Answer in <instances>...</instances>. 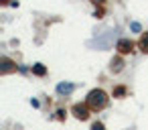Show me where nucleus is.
Segmentation results:
<instances>
[{
    "label": "nucleus",
    "mask_w": 148,
    "mask_h": 130,
    "mask_svg": "<svg viewBox=\"0 0 148 130\" xmlns=\"http://www.w3.org/2000/svg\"><path fill=\"white\" fill-rule=\"evenodd\" d=\"M108 104V96L103 89H91L87 94V106H91L93 110H99Z\"/></svg>",
    "instance_id": "1"
},
{
    "label": "nucleus",
    "mask_w": 148,
    "mask_h": 130,
    "mask_svg": "<svg viewBox=\"0 0 148 130\" xmlns=\"http://www.w3.org/2000/svg\"><path fill=\"white\" fill-rule=\"evenodd\" d=\"M57 91L59 94H71L73 91V83H59L57 85Z\"/></svg>",
    "instance_id": "4"
},
{
    "label": "nucleus",
    "mask_w": 148,
    "mask_h": 130,
    "mask_svg": "<svg viewBox=\"0 0 148 130\" xmlns=\"http://www.w3.org/2000/svg\"><path fill=\"white\" fill-rule=\"evenodd\" d=\"M124 94H126V89H124V87H118V89L114 91V96H124Z\"/></svg>",
    "instance_id": "9"
},
{
    "label": "nucleus",
    "mask_w": 148,
    "mask_h": 130,
    "mask_svg": "<svg viewBox=\"0 0 148 130\" xmlns=\"http://www.w3.org/2000/svg\"><path fill=\"white\" fill-rule=\"evenodd\" d=\"M91 130H103V124H101V122H95V124L91 126Z\"/></svg>",
    "instance_id": "8"
},
{
    "label": "nucleus",
    "mask_w": 148,
    "mask_h": 130,
    "mask_svg": "<svg viewBox=\"0 0 148 130\" xmlns=\"http://www.w3.org/2000/svg\"><path fill=\"white\" fill-rule=\"evenodd\" d=\"M73 112H75V116H77L79 120H85V118L89 116V112H87V108H85V106H75V108H73Z\"/></svg>",
    "instance_id": "3"
},
{
    "label": "nucleus",
    "mask_w": 148,
    "mask_h": 130,
    "mask_svg": "<svg viewBox=\"0 0 148 130\" xmlns=\"http://www.w3.org/2000/svg\"><path fill=\"white\" fill-rule=\"evenodd\" d=\"M140 47H142V51H144V53H148V33L140 39Z\"/></svg>",
    "instance_id": "6"
},
{
    "label": "nucleus",
    "mask_w": 148,
    "mask_h": 130,
    "mask_svg": "<svg viewBox=\"0 0 148 130\" xmlns=\"http://www.w3.org/2000/svg\"><path fill=\"white\" fill-rule=\"evenodd\" d=\"M33 73H35V75H45V73H47V69H45L41 63H37V65H33Z\"/></svg>",
    "instance_id": "5"
},
{
    "label": "nucleus",
    "mask_w": 148,
    "mask_h": 130,
    "mask_svg": "<svg viewBox=\"0 0 148 130\" xmlns=\"http://www.w3.org/2000/svg\"><path fill=\"white\" fill-rule=\"evenodd\" d=\"M122 65H124V63H122V59H114V61H112V71H120V69H122Z\"/></svg>",
    "instance_id": "7"
},
{
    "label": "nucleus",
    "mask_w": 148,
    "mask_h": 130,
    "mask_svg": "<svg viewBox=\"0 0 148 130\" xmlns=\"http://www.w3.org/2000/svg\"><path fill=\"white\" fill-rule=\"evenodd\" d=\"M134 49V45H132V41H128V39H120L118 41V51L122 53V55H126V53H130Z\"/></svg>",
    "instance_id": "2"
},
{
    "label": "nucleus",
    "mask_w": 148,
    "mask_h": 130,
    "mask_svg": "<svg viewBox=\"0 0 148 130\" xmlns=\"http://www.w3.org/2000/svg\"><path fill=\"white\" fill-rule=\"evenodd\" d=\"M132 31H136V33H138V31H140V25H138V23H132Z\"/></svg>",
    "instance_id": "10"
},
{
    "label": "nucleus",
    "mask_w": 148,
    "mask_h": 130,
    "mask_svg": "<svg viewBox=\"0 0 148 130\" xmlns=\"http://www.w3.org/2000/svg\"><path fill=\"white\" fill-rule=\"evenodd\" d=\"M93 2H103V0H93Z\"/></svg>",
    "instance_id": "11"
}]
</instances>
